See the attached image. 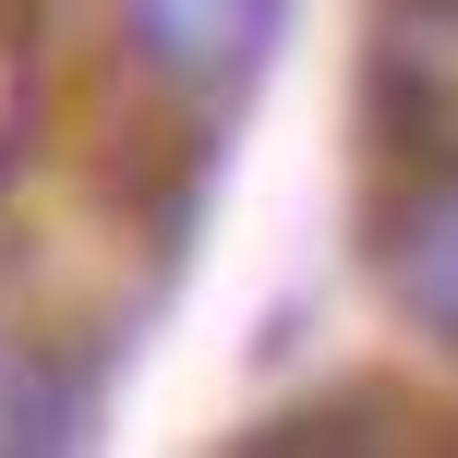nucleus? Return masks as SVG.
Instances as JSON below:
<instances>
[{"label":"nucleus","mask_w":458,"mask_h":458,"mask_svg":"<svg viewBox=\"0 0 458 458\" xmlns=\"http://www.w3.org/2000/svg\"><path fill=\"white\" fill-rule=\"evenodd\" d=\"M277 37V0H121V48L169 97H229Z\"/></svg>","instance_id":"obj_1"},{"label":"nucleus","mask_w":458,"mask_h":458,"mask_svg":"<svg viewBox=\"0 0 458 458\" xmlns=\"http://www.w3.org/2000/svg\"><path fill=\"white\" fill-rule=\"evenodd\" d=\"M374 266H386L398 314H411L422 338H446V350H458V169H435V182H422L411 206L386 217Z\"/></svg>","instance_id":"obj_2"}]
</instances>
